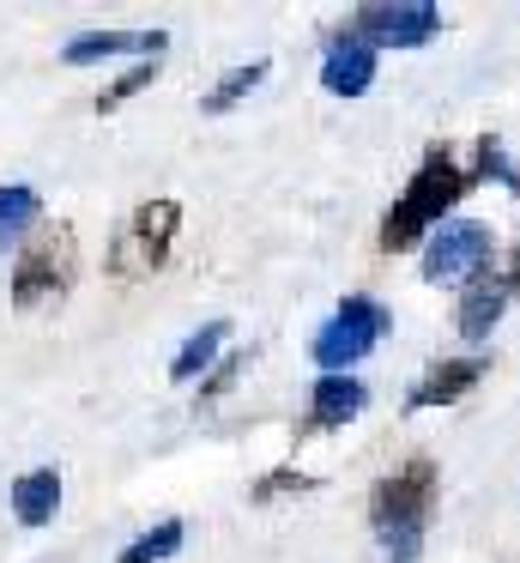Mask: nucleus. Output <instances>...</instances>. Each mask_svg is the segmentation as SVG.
Returning <instances> with one entry per match:
<instances>
[{
	"mask_svg": "<svg viewBox=\"0 0 520 563\" xmlns=\"http://www.w3.org/2000/svg\"><path fill=\"white\" fill-rule=\"evenodd\" d=\"M369 406V388L357 376H321L309 394V430H339Z\"/></svg>",
	"mask_w": 520,
	"mask_h": 563,
	"instance_id": "9b49d317",
	"label": "nucleus"
},
{
	"mask_svg": "<svg viewBox=\"0 0 520 563\" xmlns=\"http://www.w3.org/2000/svg\"><path fill=\"white\" fill-rule=\"evenodd\" d=\"M490 224L478 219H442L430 231V243H423V279L430 285H472L490 273Z\"/></svg>",
	"mask_w": 520,
	"mask_h": 563,
	"instance_id": "20e7f679",
	"label": "nucleus"
},
{
	"mask_svg": "<svg viewBox=\"0 0 520 563\" xmlns=\"http://www.w3.org/2000/svg\"><path fill=\"white\" fill-rule=\"evenodd\" d=\"M314 485H321L314 473H297V466H273L266 478H254L248 497H254V503H273V497H290V490H314Z\"/></svg>",
	"mask_w": 520,
	"mask_h": 563,
	"instance_id": "6ab92c4d",
	"label": "nucleus"
},
{
	"mask_svg": "<svg viewBox=\"0 0 520 563\" xmlns=\"http://www.w3.org/2000/svg\"><path fill=\"white\" fill-rule=\"evenodd\" d=\"M43 224V195L24 183H7L0 188V255H19L24 236Z\"/></svg>",
	"mask_w": 520,
	"mask_h": 563,
	"instance_id": "4468645a",
	"label": "nucleus"
},
{
	"mask_svg": "<svg viewBox=\"0 0 520 563\" xmlns=\"http://www.w3.org/2000/svg\"><path fill=\"white\" fill-rule=\"evenodd\" d=\"M430 503H435V461L430 454H418V461H406L399 473L375 478L369 521H375V533H381L387 563H418L423 533H430Z\"/></svg>",
	"mask_w": 520,
	"mask_h": 563,
	"instance_id": "f257e3e1",
	"label": "nucleus"
},
{
	"mask_svg": "<svg viewBox=\"0 0 520 563\" xmlns=\"http://www.w3.org/2000/svg\"><path fill=\"white\" fill-rule=\"evenodd\" d=\"M375 55L357 31H327V49H321V86L333 98H363L375 86Z\"/></svg>",
	"mask_w": 520,
	"mask_h": 563,
	"instance_id": "6e6552de",
	"label": "nucleus"
},
{
	"mask_svg": "<svg viewBox=\"0 0 520 563\" xmlns=\"http://www.w3.org/2000/svg\"><path fill=\"white\" fill-rule=\"evenodd\" d=\"M345 31H357L369 49H418L442 31V7L435 0H369V7H351Z\"/></svg>",
	"mask_w": 520,
	"mask_h": 563,
	"instance_id": "423d86ee",
	"label": "nucleus"
},
{
	"mask_svg": "<svg viewBox=\"0 0 520 563\" xmlns=\"http://www.w3.org/2000/svg\"><path fill=\"white\" fill-rule=\"evenodd\" d=\"M490 369V357H442V364H430L418 382H411L406 394V412H430V406H454L460 394L478 388V376Z\"/></svg>",
	"mask_w": 520,
	"mask_h": 563,
	"instance_id": "1a4fd4ad",
	"label": "nucleus"
},
{
	"mask_svg": "<svg viewBox=\"0 0 520 563\" xmlns=\"http://www.w3.org/2000/svg\"><path fill=\"white\" fill-rule=\"evenodd\" d=\"M7 503H12V515H19V527H48L55 509H60V473L55 466H31V473H19L12 490H7Z\"/></svg>",
	"mask_w": 520,
	"mask_h": 563,
	"instance_id": "f8f14e48",
	"label": "nucleus"
},
{
	"mask_svg": "<svg viewBox=\"0 0 520 563\" xmlns=\"http://www.w3.org/2000/svg\"><path fill=\"white\" fill-rule=\"evenodd\" d=\"M176 231H181V207H176V200H145V207H133L128 224H121L115 249H109V267H115L121 279L157 273V267L169 261Z\"/></svg>",
	"mask_w": 520,
	"mask_h": 563,
	"instance_id": "39448f33",
	"label": "nucleus"
},
{
	"mask_svg": "<svg viewBox=\"0 0 520 563\" xmlns=\"http://www.w3.org/2000/svg\"><path fill=\"white\" fill-rule=\"evenodd\" d=\"M73 285V231H43L12 261V309H43Z\"/></svg>",
	"mask_w": 520,
	"mask_h": 563,
	"instance_id": "0eeeda50",
	"label": "nucleus"
},
{
	"mask_svg": "<svg viewBox=\"0 0 520 563\" xmlns=\"http://www.w3.org/2000/svg\"><path fill=\"white\" fill-rule=\"evenodd\" d=\"M273 74V62H248V67H230L224 79H218L212 91H206L200 98V115H224V110H236L242 98H248L254 86H261V79Z\"/></svg>",
	"mask_w": 520,
	"mask_h": 563,
	"instance_id": "dca6fc26",
	"label": "nucleus"
},
{
	"mask_svg": "<svg viewBox=\"0 0 520 563\" xmlns=\"http://www.w3.org/2000/svg\"><path fill=\"white\" fill-rule=\"evenodd\" d=\"M181 539H188V527H181L176 515H169V521L145 527L140 539H128L115 563H164V558H176V551H181Z\"/></svg>",
	"mask_w": 520,
	"mask_h": 563,
	"instance_id": "f3484780",
	"label": "nucleus"
},
{
	"mask_svg": "<svg viewBox=\"0 0 520 563\" xmlns=\"http://www.w3.org/2000/svg\"><path fill=\"white\" fill-rule=\"evenodd\" d=\"M242 364H248V352H230V357H224V364H218V369H212V376H206V382H200V400H218V394H224V388H230V382H236V369H242Z\"/></svg>",
	"mask_w": 520,
	"mask_h": 563,
	"instance_id": "412c9836",
	"label": "nucleus"
},
{
	"mask_svg": "<svg viewBox=\"0 0 520 563\" xmlns=\"http://www.w3.org/2000/svg\"><path fill=\"white\" fill-rule=\"evenodd\" d=\"M472 188V170H460L447 152H430V158L411 170L406 195L394 200V212L381 219V249H411L423 231L442 224V212L460 207V195Z\"/></svg>",
	"mask_w": 520,
	"mask_h": 563,
	"instance_id": "f03ea898",
	"label": "nucleus"
},
{
	"mask_svg": "<svg viewBox=\"0 0 520 563\" xmlns=\"http://www.w3.org/2000/svg\"><path fill=\"white\" fill-rule=\"evenodd\" d=\"M157 79V62H140V67H128L121 79H109L103 91H97V115H109V110H121V103L133 98V91H145Z\"/></svg>",
	"mask_w": 520,
	"mask_h": 563,
	"instance_id": "a211bd4d",
	"label": "nucleus"
},
{
	"mask_svg": "<svg viewBox=\"0 0 520 563\" xmlns=\"http://www.w3.org/2000/svg\"><path fill=\"white\" fill-rule=\"evenodd\" d=\"M502 279H508V285H515V291H520V249H515V261H508V267H502Z\"/></svg>",
	"mask_w": 520,
	"mask_h": 563,
	"instance_id": "4be33fe9",
	"label": "nucleus"
},
{
	"mask_svg": "<svg viewBox=\"0 0 520 563\" xmlns=\"http://www.w3.org/2000/svg\"><path fill=\"white\" fill-rule=\"evenodd\" d=\"M490 176H496V183H508V188L520 195V170L502 158V146H496V140H484V146H478V170H472V183H490Z\"/></svg>",
	"mask_w": 520,
	"mask_h": 563,
	"instance_id": "aec40b11",
	"label": "nucleus"
},
{
	"mask_svg": "<svg viewBox=\"0 0 520 563\" xmlns=\"http://www.w3.org/2000/svg\"><path fill=\"white\" fill-rule=\"evenodd\" d=\"M387 328H394V316H387L375 297H345V303L321 321L309 357L321 364V376H351V364H357V357H369L375 345L387 340Z\"/></svg>",
	"mask_w": 520,
	"mask_h": 563,
	"instance_id": "7ed1b4c3",
	"label": "nucleus"
},
{
	"mask_svg": "<svg viewBox=\"0 0 520 563\" xmlns=\"http://www.w3.org/2000/svg\"><path fill=\"white\" fill-rule=\"evenodd\" d=\"M164 43H169L164 31H79V37H67L60 62L85 67V62H109V55H140V62H157Z\"/></svg>",
	"mask_w": 520,
	"mask_h": 563,
	"instance_id": "9d476101",
	"label": "nucleus"
},
{
	"mask_svg": "<svg viewBox=\"0 0 520 563\" xmlns=\"http://www.w3.org/2000/svg\"><path fill=\"white\" fill-rule=\"evenodd\" d=\"M224 340H230V321H206V328H193L188 340L176 345V357H169V382H200L206 369L218 364Z\"/></svg>",
	"mask_w": 520,
	"mask_h": 563,
	"instance_id": "2eb2a0df",
	"label": "nucleus"
},
{
	"mask_svg": "<svg viewBox=\"0 0 520 563\" xmlns=\"http://www.w3.org/2000/svg\"><path fill=\"white\" fill-rule=\"evenodd\" d=\"M508 297H515V285H508L502 273H484V279H472L466 297H460V333H466V340H490V328L502 321Z\"/></svg>",
	"mask_w": 520,
	"mask_h": 563,
	"instance_id": "ddd939ff",
	"label": "nucleus"
}]
</instances>
